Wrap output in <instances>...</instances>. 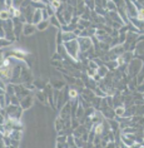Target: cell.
Returning a JSON list of instances; mask_svg holds the SVG:
<instances>
[{
    "instance_id": "obj_4",
    "label": "cell",
    "mask_w": 144,
    "mask_h": 148,
    "mask_svg": "<svg viewBox=\"0 0 144 148\" xmlns=\"http://www.w3.org/2000/svg\"><path fill=\"white\" fill-rule=\"evenodd\" d=\"M76 40H78V43H79L80 53H87V51H89L90 49L94 48V44H93L91 38H82V36H79Z\"/></svg>"
},
{
    "instance_id": "obj_6",
    "label": "cell",
    "mask_w": 144,
    "mask_h": 148,
    "mask_svg": "<svg viewBox=\"0 0 144 148\" xmlns=\"http://www.w3.org/2000/svg\"><path fill=\"white\" fill-rule=\"evenodd\" d=\"M33 103H34V98L31 95H28V97H25L24 99L20 101V107L23 109H29V108H31Z\"/></svg>"
},
{
    "instance_id": "obj_5",
    "label": "cell",
    "mask_w": 144,
    "mask_h": 148,
    "mask_svg": "<svg viewBox=\"0 0 144 148\" xmlns=\"http://www.w3.org/2000/svg\"><path fill=\"white\" fill-rule=\"evenodd\" d=\"M36 30H38L36 25L30 24V23H27V24H24V28H23V35H25V36H31V35L35 34Z\"/></svg>"
},
{
    "instance_id": "obj_16",
    "label": "cell",
    "mask_w": 144,
    "mask_h": 148,
    "mask_svg": "<svg viewBox=\"0 0 144 148\" xmlns=\"http://www.w3.org/2000/svg\"><path fill=\"white\" fill-rule=\"evenodd\" d=\"M49 25H50L49 20H43L42 23H39L38 25H36V28H38L39 32H43V30H45V29H48V27H49Z\"/></svg>"
},
{
    "instance_id": "obj_30",
    "label": "cell",
    "mask_w": 144,
    "mask_h": 148,
    "mask_svg": "<svg viewBox=\"0 0 144 148\" xmlns=\"http://www.w3.org/2000/svg\"><path fill=\"white\" fill-rule=\"evenodd\" d=\"M104 148H115V143H114V142H109L108 144H106V147H104Z\"/></svg>"
},
{
    "instance_id": "obj_26",
    "label": "cell",
    "mask_w": 144,
    "mask_h": 148,
    "mask_svg": "<svg viewBox=\"0 0 144 148\" xmlns=\"http://www.w3.org/2000/svg\"><path fill=\"white\" fill-rule=\"evenodd\" d=\"M13 44V42H10V40L8 39H1V47L4 48V47H10Z\"/></svg>"
},
{
    "instance_id": "obj_10",
    "label": "cell",
    "mask_w": 144,
    "mask_h": 148,
    "mask_svg": "<svg viewBox=\"0 0 144 148\" xmlns=\"http://www.w3.org/2000/svg\"><path fill=\"white\" fill-rule=\"evenodd\" d=\"M49 23L51 27H54V28H57L58 30H60V28H61V24H60V21H59V19L57 18V15H54V16H51L50 19H49Z\"/></svg>"
},
{
    "instance_id": "obj_32",
    "label": "cell",
    "mask_w": 144,
    "mask_h": 148,
    "mask_svg": "<svg viewBox=\"0 0 144 148\" xmlns=\"http://www.w3.org/2000/svg\"><path fill=\"white\" fill-rule=\"evenodd\" d=\"M143 83H144V80H143Z\"/></svg>"
},
{
    "instance_id": "obj_18",
    "label": "cell",
    "mask_w": 144,
    "mask_h": 148,
    "mask_svg": "<svg viewBox=\"0 0 144 148\" xmlns=\"http://www.w3.org/2000/svg\"><path fill=\"white\" fill-rule=\"evenodd\" d=\"M10 138L14 139V140H20V137H21V131H12L10 132Z\"/></svg>"
},
{
    "instance_id": "obj_19",
    "label": "cell",
    "mask_w": 144,
    "mask_h": 148,
    "mask_svg": "<svg viewBox=\"0 0 144 148\" xmlns=\"http://www.w3.org/2000/svg\"><path fill=\"white\" fill-rule=\"evenodd\" d=\"M53 88H57L58 90H60L63 87H64V82H60V80H53L51 82V84H50Z\"/></svg>"
},
{
    "instance_id": "obj_15",
    "label": "cell",
    "mask_w": 144,
    "mask_h": 148,
    "mask_svg": "<svg viewBox=\"0 0 144 148\" xmlns=\"http://www.w3.org/2000/svg\"><path fill=\"white\" fill-rule=\"evenodd\" d=\"M78 97H79V93H78V90H76V88H70L69 92H68V98L76 99Z\"/></svg>"
},
{
    "instance_id": "obj_21",
    "label": "cell",
    "mask_w": 144,
    "mask_h": 148,
    "mask_svg": "<svg viewBox=\"0 0 144 148\" xmlns=\"http://www.w3.org/2000/svg\"><path fill=\"white\" fill-rule=\"evenodd\" d=\"M85 6L88 8V10H89V12L93 13L94 10H95V1H87V3H85Z\"/></svg>"
},
{
    "instance_id": "obj_2",
    "label": "cell",
    "mask_w": 144,
    "mask_h": 148,
    "mask_svg": "<svg viewBox=\"0 0 144 148\" xmlns=\"http://www.w3.org/2000/svg\"><path fill=\"white\" fill-rule=\"evenodd\" d=\"M21 113H23V108H21L20 106L10 104V106L6 107V116H8V118L12 119V121L20 122Z\"/></svg>"
},
{
    "instance_id": "obj_24",
    "label": "cell",
    "mask_w": 144,
    "mask_h": 148,
    "mask_svg": "<svg viewBox=\"0 0 144 148\" xmlns=\"http://www.w3.org/2000/svg\"><path fill=\"white\" fill-rule=\"evenodd\" d=\"M33 84H34V86L38 88V89H40V90H43L44 89V86H45V84H44L42 80H38V79H36L35 82H33Z\"/></svg>"
},
{
    "instance_id": "obj_23",
    "label": "cell",
    "mask_w": 144,
    "mask_h": 148,
    "mask_svg": "<svg viewBox=\"0 0 144 148\" xmlns=\"http://www.w3.org/2000/svg\"><path fill=\"white\" fill-rule=\"evenodd\" d=\"M127 34L128 33H125V34H119V36H118V40H119L120 45H124V43L127 42Z\"/></svg>"
},
{
    "instance_id": "obj_28",
    "label": "cell",
    "mask_w": 144,
    "mask_h": 148,
    "mask_svg": "<svg viewBox=\"0 0 144 148\" xmlns=\"http://www.w3.org/2000/svg\"><path fill=\"white\" fill-rule=\"evenodd\" d=\"M51 65L57 66V68H63V63L59 60H51Z\"/></svg>"
},
{
    "instance_id": "obj_20",
    "label": "cell",
    "mask_w": 144,
    "mask_h": 148,
    "mask_svg": "<svg viewBox=\"0 0 144 148\" xmlns=\"http://www.w3.org/2000/svg\"><path fill=\"white\" fill-rule=\"evenodd\" d=\"M88 68L93 69V70H98L99 64L97 63V60H89V64H88Z\"/></svg>"
},
{
    "instance_id": "obj_25",
    "label": "cell",
    "mask_w": 144,
    "mask_h": 148,
    "mask_svg": "<svg viewBox=\"0 0 144 148\" xmlns=\"http://www.w3.org/2000/svg\"><path fill=\"white\" fill-rule=\"evenodd\" d=\"M66 139H68V137L58 136V137H57V143H66Z\"/></svg>"
},
{
    "instance_id": "obj_14",
    "label": "cell",
    "mask_w": 144,
    "mask_h": 148,
    "mask_svg": "<svg viewBox=\"0 0 144 148\" xmlns=\"http://www.w3.org/2000/svg\"><path fill=\"white\" fill-rule=\"evenodd\" d=\"M106 12H118V8H117V3L114 1H106Z\"/></svg>"
},
{
    "instance_id": "obj_8",
    "label": "cell",
    "mask_w": 144,
    "mask_h": 148,
    "mask_svg": "<svg viewBox=\"0 0 144 148\" xmlns=\"http://www.w3.org/2000/svg\"><path fill=\"white\" fill-rule=\"evenodd\" d=\"M120 142L123 143V144H125L127 147H129V148L133 147V146L135 144L134 140H133L132 138H129V137H128L127 134H121V137H120Z\"/></svg>"
},
{
    "instance_id": "obj_27",
    "label": "cell",
    "mask_w": 144,
    "mask_h": 148,
    "mask_svg": "<svg viewBox=\"0 0 144 148\" xmlns=\"http://www.w3.org/2000/svg\"><path fill=\"white\" fill-rule=\"evenodd\" d=\"M51 59H53V60H59V62H63V59H64V58H63V57H61V55L59 54V53H55V54H53V58H51Z\"/></svg>"
},
{
    "instance_id": "obj_9",
    "label": "cell",
    "mask_w": 144,
    "mask_h": 148,
    "mask_svg": "<svg viewBox=\"0 0 144 148\" xmlns=\"http://www.w3.org/2000/svg\"><path fill=\"white\" fill-rule=\"evenodd\" d=\"M36 98H38L39 101L43 103V104H46V103H48V95H46L45 92H43V90H38V92H36Z\"/></svg>"
},
{
    "instance_id": "obj_13",
    "label": "cell",
    "mask_w": 144,
    "mask_h": 148,
    "mask_svg": "<svg viewBox=\"0 0 144 148\" xmlns=\"http://www.w3.org/2000/svg\"><path fill=\"white\" fill-rule=\"evenodd\" d=\"M104 65H105L108 69H110V70L119 69V65H118L117 60H110V62H106V63H104Z\"/></svg>"
},
{
    "instance_id": "obj_31",
    "label": "cell",
    "mask_w": 144,
    "mask_h": 148,
    "mask_svg": "<svg viewBox=\"0 0 144 148\" xmlns=\"http://www.w3.org/2000/svg\"><path fill=\"white\" fill-rule=\"evenodd\" d=\"M142 147L144 148V139H143V142H142Z\"/></svg>"
},
{
    "instance_id": "obj_1",
    "label": "cell",
    "mask_w": 144,
    "mask_h": 148,
    "mask_svg": "<svg viewBox=\"0 0 144 148\" xmlns=\"http://www.w3.org/2000/svg\"><path fill=\"white\" fill-rule=\"evenodd\" d=\"M64 48L66 50L69 58H72L73 60H79V54H80V48L78 40H73L69 43H64Z\"/></svg>"
},
{
    "instance_id": "obj_11",
    "label": "cell",
    "mask_w": 144,
    "mask_h": 148,
    "mask_svg": "<svg viewBox=\"0 0 144 148\" xmlns=\"http://www.w3.org/2000/svg\"><path fill=\"white\" fill-rule=\"evenodd\" d=\"M108 70H109V69L106 68L105 65H102V66H99V68H98L97 74H98L99 77H100V78L104 79V78H106V74H108Z\"/></svg>"
},
{
    "instance_id": "obj_17",
    "label": "cell",
    "mask_w": 144,
    "mask_h": 148,
    "mask_svg": "<svg viewBox=\"0 0 144 148\" xmlns=\"http://www.w3.org/2000/svg\"><path fill=\"white\" fill-rule=\"evenodd\" d=\"M123 58H124L125 63H130L133 60V58H134V53H133V51H125L123 54Z\"/></svg>"
},
{
    "instance_id": "obj_12",
    "label": "cell",
    "mask_w": 144,
    "mask_h": 148,
    "mask_svg": "<svg viewBox=\"0 0 144 148\" xmlns=\"http://www.w3.org/2000/svg\"><path fill=\"white\" fill-rule=\"evenodd\" d=\"M125 110H127V108H125L124 106H121V107H117V108L114 109V112H115V117L124 118V116H125Z\"/></svg>"
},
{
    "instance_id": "obj_22",
    "label": "cell",
    "mask_w": 144,
    "mask_h": 148,
    "mask_svg": "<svg viewBox=\"0 0 144 148\" xmlns=\"http://www.w3.org/2000/svg\"><path fill=\"white\" fill-rule=\"evenodd\" d=\"M0 18H1V21H5V20L12 19V18H10L9 12H1V13H0Z\"/></svg>"
},
{
    "instance_id": "obj_3",
    "label": "cell",
    "mask_w": 144,
    "mask_h": 148,
    "mask_svg": "<svg viewBox=\"0 0 144 148\" xmlns=\"http://www.w3.org/2000/svg\"><path fill=\"white\" fill-rule=\"evenodd\" d=\"M142 68H143L142 59L140 58L133 59V60L129 63V65H128V74L130 77H136L140 72H142Z\"/></svg>"
},
{
    "instance_id": "obj_29",
    "label": "cell",
    "mask_w": 144,
    "mask_h": 148,
    "mask_svg": "<svg viewBox=\"0 0 144 148\" xmlns=\"http://www.w3.org/2000/svg\"><path fill=\"white\" fill-rule=\"evenodd\" d=\"M136 92L140 94H144V83L143 84H139L138 87H136Z\"/></svg>"
},
{
    "instance_id": "obj_7",
    "label": "cell",
    "mask_w": 144,
    "mask_h": 148,
    "mask_svg": "<svg viewBox=\"0 0 144 148\" xmlns=\"http://www.w3.org/2000/svg\"><path fill=\"white\" fill-rule=\"evenodd\" d=\"M43 20H44V19H43V10L36 9V10H35V13H34V16H33V21H31V24L38 25L39 23H42Z\"/></svg>"
}]
</instances>
